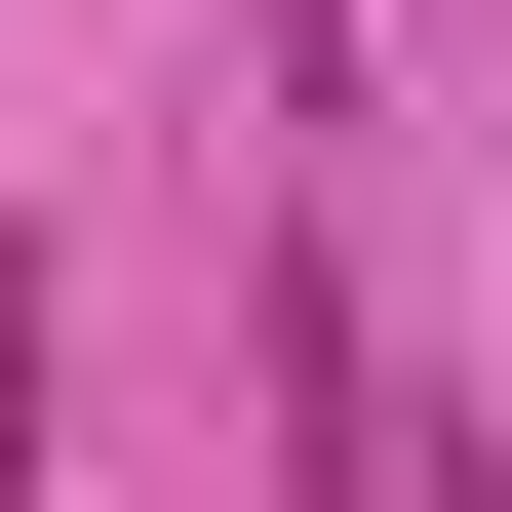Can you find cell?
I'll return each instance as SVG.
<instances>
[{"label":"cell","mask_w":512,"mask_h":512,"mask_svg":"<svg viewBox=\"0 0 512 512\" xmlns=\"http://www.w3.org/2000/svg\"><path fill=\"white\" fill-rule=\"evenodd\" d=\"M40 355H79V316H40V237H0V473H40Z\"/></svg>","instance_id":"1"},{"label":"cell","mask_w":512,"mask_h":512,"mask_svg":"<svg viewBox=\"0 0 512 512\" xmlns=\"http://www.w3.org/2000/svg\"><path fill=\"white\" fill-rule=\"evenodd\" d=\"M394 512H512V434H473V394H434V434H394Z\"/></svg>","instance_id":"2"}]
</instances>
